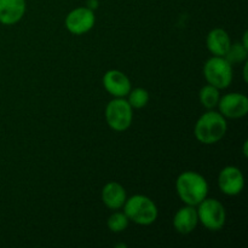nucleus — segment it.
Returning <instances> with one entry per match:
<instances>
[{"label":"nucleus","instance_id":"nucleus-1","mask_svg":"<svg viewBox=\"0 0 248 248\" xmlns=\"http://www.w3.org/2000/svg\"><path fill=\"white\" fill-rule=\"evenodd\" d=\"M176 191L186 205L198 206L208 195V183L202 174L184 171L177 177Z\"/></svg>","mask_w":248,"mask_h":248},{"label":"nucleus","instance_id":"nucleus-2","mask_svg":"<svg viewBox=\"0 0 248 248\" xmlns=\"http://www.w3.org/2000/svg\"><path fill=\"white\" fill-rule=\"evenodd\" d=\"M228 131L227 119L213 109L203 113L194 127L195 138L201 144H216L223 140Z\"/></svg>","mask_w":248,"mask_h":248},{"label":"nucleus","instance_id":"nucleus-3","mask_svg":"<svg viewBox=\"0 0 248 248\" xmlns=\"http://www.w3.org/2000/svg\"><path fill=\"white\" fill-rule=\"evenodd\" d=\"M123 208L128 220L138 225L153 224L159 216V211L154 201L140 194L126 199Z\"/></svg>","mask_w":248,"mask_h":248},{"label":"nucleus","instance_id":"nucleus-4","mask_svg":"<svg viewBox=\"0 0 248 248\" xmlns=\"http://www.w3.org/2000/svg\"><path fill=\"white\" fill-rule=\"evenodd\" d=\"M203 77L207 84L219 90H224L232 85L234 70L232 65L224 57L212 56L203 65Z\"/></svg>","mask_w":248,"mask_h":248},{"label":"nucleus","instance_id":"nucleus-5","mask_svg":"<svg viewBox=\"0 0 248 248\" xmlns=\"http://www.w3.org/2000/svg\"><path fill=\"white\" fill-rule=\"evenodd\" d=\"M199 223L211 232H219L227 222V212L222 202L217 199L206 198L196 206Z\"/></svg>","mask_w":248,"mask_h":248},{"label":"nucleus","instance_id":"nucleus-6","mask_svg":"<svg viewBox=\"0 0 248 248\" xmlns=\"http://www.w3.org/2000/svg\"><path fill=\"white\" fill-rule=\"evenodd\" d=\"M106 120L109 127L124 132L132 125L133 109L125 98H114L106 107Z\"/></svg>","mask_w":248,"mask_h":248},{"label":"nucleus","instance_id":"nucleus-7","mask_svg":"<svg viewBox=\"0 0 248 248\" xmlns=\"http://www.w3.org/2000/svg\"><path fill=\"white\" fill-rule=\"evenodd\" d=\"M94 23H96L94 11L86 6H80L72 10L64 19L65 28L73 35H82L89 33L93 28Z\"/></svg>","mask_w":248,"mask_h":248},{"label":"nucleus","instance_id":"nucleus-8","mask_svg":"<svg viewBox=\"0 0 248 248\" xmlns=\"http://www.w3.org/2000/svg\"><path fill=\"white\" fill-rule=\"evenodd\" d=\"M217 107L225 119H241L248 113V97L239 92L227 93L220 96Z\"/></svg>","mask_w":248,"mask_h":248},{"label":"nucleus","instance_id":"nucleus-9","mask_svg":"<svg viewBox=\"0 0 248 248\" xmlns=\"http://www.w3.org/2000/svg\"><path fill=\"white\" fill-rule=\"evenodd\" d=\"M218 186H219L220 191L225 195H239L245 188L244 173L236 166L224 167L218 176Z\"/></svg>","mask_w":248,"mask_h":248},{"label":"nucleus","instance_id":"nucleus-10","mask_svg":"<svg viewBox=\"0 0 248 248\" xmlns=\"http://www.w3.org/2000/svg\"><path fill=\"white\" fill-rule=\"evenodd\" d=\"M102 82L106 91L114 98H125L132 89L130 78L118 69H110L106 72Z\"/></svg>","mask_w":248,"mask_h":248},{"label":"nucleus","instance_id":"nucleus-11","mask_svg":"<svg viewBox=\"0 0 248 248\" xmlns=\"http://www.w3.org/2000/svg\"><path fill=\"white\" fill-rule=\"evenodd\" d=\"M199 216L196 206L186 205L179 208L173 217V228L182 235H188L196 229Z\"/></svg>","mask_w":248,"mask_h":248},{"label":"nucleus","instance_id":"nucleus-12","mask_svg":"<svg viewBox=\"0 0 248 248\" xmlns=\"http://www.w3.org/2000/svg\"><path fill=\"white\" fill-rule=\"evenodd\" d=\"M27 10L26 0H0V23L14 26L23 18Z\"/></svg>","mask_w":248,"mask_h":248},{"label":"nucleus","instance_id":"nucleus-13","mask_svg":"<svg viewBox=\"0 0 248 248\" xmlns=\"http://www.w3.org/2000/svg\"><path fill=\"white\" fill-rule=\"evenodd\" d=\"M127 195L126 190L118 182H109L102 189V201L111 211H118L123 208Z\"/></svg>","mask_w":248,"mask_h":248},{"label":"nucleus","instance_id":"nucleus-14","mask_svg":"<svg viewBox=\"0 0 248 248\" xmlns=\"http://www.w3.org/2000/svg\"><path fill=\"white\" fill-rule=\"evenodd\" d=\"M230 45H232V39H230L229 34L225 29L215 28L207 34L206 46L213 56L224 57L225 53L229 50Z\"/></svg>","mask_w":248,"mask_h":248},{"label":"nucleus","instance_id":"nucleus-15","mask_svg":"<svg viewBox=\"0 0 248 248\" xmlns=\"http://www.w3.org/2000/svg\"><path fill=\"white\" fill-rule=\"evenodd\" d=\"M199 98H200L201 104L207 110L215 109L218 106V102L220 99V90L207 84L201 87L200 92H199Z\"/></svg>","mask_w":248,"mask_h":248},{"label":"nucleus","instance_id":"nucleus-16","mask_svg":"<svg viewBox=\"0 0 248 248\" xmlns=\"http://www.w3.org/2000/svg\"><path fill=\"white\" fill-rule=\"evenodd\" d=\"M127 102L130 103V106L132 107V109H142L149 103L150 94L143 87H136V89H131V91L128 92L127 96Z\"/></svg>","mask_w":248,"mask_h":248},{"label":"nucleus","instance_id":"nucleus-17","mask_svg":"<svg viewBox=\"0 0 248 248\" xmlns=\"http://www.w3.org/2000/svg\"><path fill=\"white\" fill-rule=\"evenodd\" d=\"M247 57H248V47L242 45L241 43L232 44L229 50H228V52L225 53L224 56L225 60H227L232 65L245 63L247 61Z\"/></svg>","mask_w":248,"mask_h":248},{"label":"nucleus","instance_id":"nucleus-18","mask_svg":"<svg viewBox=\"0 0 248 248\" xmlns=\"http://www.w3.org/2000/svg\"><path fill=\"white\" fill-rule=\"evenodd\" d=\"M128 223H130V220H128L127 216L124 213V211L120 212V211L118 210L108 218L107 224H108L109 230H110L111 232H123L124 230L127 229Z\"/></svg>","mask_w":248,"mask_h":248},{"label":"nucleus","instance_id":"nucleus-19","mask_svg":"<svg viewBox=\"0 0 248 248\" xmlns=\"http://www.w3.org/2000/svg\"><path fill=\"white\" fill-rule=\"evenodd\" d=\"M85 6L89 7V9L92 10V11H94V10L98 9L99 1H98V0H87L86 5H85Z\"/></svg>","mask_w":248,"mask_h":248},{"label":"nucleus","instance_id":"nucleus-20","mask_svg":"<svg viewBox=\"0 0 248 248\" xmlns=\"http://www.w3.org/2000/svg\"><path fill=\"white\" fill-rule=\"evenodd\" d=\"M247 67H248V63H247V61L246 62H245V67H244V80L245 81H248V78H247Z\"/></svg>","mask_w":248,"mask_h":248},{"label":"nucleus","instance_id":"nucleus-21","mask_svg":"<svg viewBox=\"0 0 248 248\" xmlns=\"http://www.w3.org/2000/svg\"><path fill=\"white\" fill-rule=\"evenodd\" d=\"M242 45L246 46V47H248V41H247V31H245L244 33V39H242Z\"/></svg>","mask_w":248,"mask_h":248},{"label":"nucleus","instance_id":"nucleus-22","mask_svg":"<svg viewBox=\"0 0 248 248\" xmlns=\"http://www.w3.org/2000/svg\"><path fill=\"white\" fill-rule=\"evenodd\" d=\"M244 155H245V156H248V153H247V142L244 143Z\"/></svg>","mask_w":248,"mask_h":248}]
</instances>
